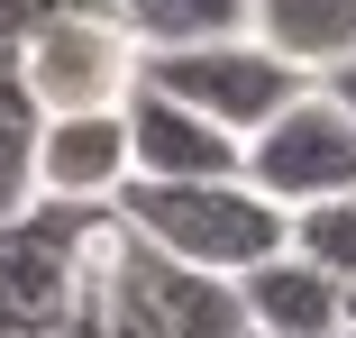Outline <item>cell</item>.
I'll return each mask as SVG.
<instances>
[{
    "mask_svg": "<svg viewBox=\"0 0 356 338\" xmlns=\"http://www.w3.org/2000/svg\"><path fill=\"white\" fill-rule=\"evenodd\" d=\"M74 10H110V0H0V46H28L46 19H74Z\"/></svg>",
    "mask_w": 356,
    "mask_h": 338,
    "instance_id": "4fadbf2b",
    "label": "cell"
},
{
    "mask_svg": "<svg viewBox=\"0 0 356 338\" xmlns=\"http://www.w3.org/2000/svg\"><path fill=\"white\" fill-rule=\"evenodd\" d=\"M238 338H265V329H238Z\"/></svg>",
    "mask_w": 356,
    "mask_h": 338,
    "instance_id": "2e32d148",
    "label": "cell"
},
{
    "mask_svg": "<svg viewBox=\"0 0 356 338\" xmlns=\"http://www.w3.org/2000/svg\"><path fill=\"white\" fill-rule=\"evenodd\" d=\"M110 211L156 256L201 265V275H229V284L247 275V265L293 247V211H274L247 174H220V183H119Z\"/></svg>",
    "mask_w": 356,
    "mask_h": 338,
    "instance_id": "7a4b0ae2",
    "label": "cell"
},
{
    "mask_svg": "<svg viewBox=\"0 0 356 338\" xmlns=\"http://www.w3.org/2000/svg\"><path fill=\"white\" fill-rule=\"evenodd\" d=\"M119 211L110 201H28V211H0V338H46L64 329L101 265H110Z\"/></svg>",
    "mask_w": 356,
    "mask_h": 338,
    "instance_id": "6da1fadb",
    "label": "cell"
},
{
    "mask_svg": "<svg viewBox=\"0 0 356 338\" xmlns=\"http://www.w3.org/2000/svg\"><path fill=\"white\" fill-rule=\"evenodd\" d=\"M338 338H356V320H347V329H338Z\"/></svg>",
    "mask_w": 356,
    "mask_h": 338,
    "instance_id": "e0dca14e",
    "label": "cell"
},
{
    "mask_svg": "<svg viewBox=\"0 0 356 338\" xmlns=\"http://www.w3.org/2000/svg\"><path fill=\"white\" fill-rule=\"evenodd\" d=\"M46 338H110V329H101V302H83L74 320H64V329H46Z\"/></svg>",
    "mask_w": 356,
    "mask_h": 338,
    "instance_id": "9a60e30c",
    "label": "cell"
},
{
    "mask_svg": "<svg viewBox=\"0 0 356 338\" xmlns=\"http://www.w3.org/2000/svg\"><path fill=\"white\" fill-rule=\"evenodd\" d=\"M137 83H156V92H174V101H192L201 119H220L229 138L247 147L256 128L293 101V92H311V74H293L274 46H256V37H210V46H156V55H137Z\"/></svg>",
    "mask_w": 356,
    "mask_h": 338,
    "instance_id": "3957f363",
    "label": "cell"
},
{
    "mask_svg": "<svg viewBox=\"0 0 356 338\" xmlns=\"http://www.w3.org/2000/svg\"><path fill=\"white\" fill-rule=\"evenodd\" d=\"M37 147H46V101L28 92L19 55L0 46V211L37 201Z\"/></svg>",
    "mask_w": 356,
    "mask_h": 338,
    "instance_id": "30bf717a",
    "label": "cell"
},
{
    "mask_svg": "<svg viewBox=\"0 0 356 338\" xmlns=\"http://www.w3.org/2000/svg\"><path fill=\"white\" fill-rule=\"evenodd\" d=\"M320 92H329V101L356 119V55H347V64H329V74H320Z\"/></svg>",
    "mask_w": 356,
    "mask_h": 338,
    "instance_id": "5bb4252c",
    "label": "cell"
},
{
    "mask_svg": "<svg viewBox=\"0 0 356 338\" xmlns=\"http://www.w3.org/2000/svg\"><path fill=\"white\" fill-rule=\"evenodd\" d=\"M247 37L274 46L293 74H329V64L356 55V0H256L247 10Z\"/></svg>",
    "mask_w": 356,
    "mask_h": 338,
    "instance_id": "9c48e42d",
    "label": "cell"
},
{
    "mask_svg": "<svg viewBox=\"0 0 356 338\" xmlns=\"http://www.w3.org/2000/svg\"><path fill=\"white\" fill-rule=\"evenodd\" d=\"M293 256H311L320 275H338L356 293V192L338 201H311V211H293Z\"/></svg>",
    "mask_w": 356,
    "mask_h": 338,
    "instance_id": "7c38bea8",
    "label": "cell"
},
{
    "mask_svg": "<svg viewBox=\"0 0 356 338\" xmlns=\"http://www.w3.org/2000/svg\"><path fill=\"white\" fill-rule=\"evenodd\" d=\"M274 211H311V201H338V192H356V119L311 83V92H293L256 138H247V165H238Z\"/></svg>",
    "mask_w": 356,
    "mask_h": 338,
    "instance_id": "277c9868",
    "label": "cell"
},
{
    "mask_svg": "<svg viewBox=\"0 0 356 338\" xmlns=\"http://www.w3.org/2000/svg\"><path fill=\"white\" fill-rule=\"evenodd\" d=\"M119 119H128V183H220L247 165V147L220 119H201L192 101H174L156 83H128Z\"/></svg>",
    "mask_w": 356,
    "mask_h": 338,
    "instance_id": "8992f818",
    "label": "cell"
},
{
    "mask_svg": "<svg viewBox=\"0 0 356 338\" xmlns=\"http://www.w3.org/2000/svg\"><path fill=\"white\" fill-rule=\"evenodd\" d=\"M119 183H128V119L119 110L46 119V147H37V192L46 201H110Z\"/></svg>",
    "mask_w": 356,
    "mask_h": 338,
    "instance_id": "ba28073f",
    "label": "cell"
},
{
    "mask_svg": "<svg viewBox=\"0 0 356 338\" xmlns=\"http://www.w3.org/2000/svg\"><path fill=\"white\" fill-rule=\"evenodd\" d=\"M119 28L137 37V55L156 46H210V37H247V10L256 0H110Z\"/></svg>",
    "mask_w": 356,
    "mask_h": 338,
    "instance_id": "8fae6325",
    "label": "cell"
},
{
    "mask_svg": "<svg viewBox=\"0 0 356 338\" xmlns=\"http://www.w3.org/2000/svg\"><path fill=\"white\" fill-rule=\"evenodd\" d=\"M19 55L28 92L46 101V119L64 110H119L128 83H137V37L119 28V10H74V19H46Z\"/></svg>",
    "mask_w": 356,
    "mask_h": 338,
    "instance_id": "5b68a950",
    "label": "cell"
},
{
    "mask_svg": "<svg viewBox=\"0 0 356 338\" xmlns=\"http://www.w3.org/2000/svg\"><path fill=\"white\" fill-rule=\"evenodd\" d=\"M238 311H247V329H265V338H338L347 320H356V293L338 284V275H320L311 256H265V265H247L238 275Z\"/></svg>",
    "mask_w": 356,
    "mask_h": 338,
    "instance_id": "52a82bcc",
    "label": "cell"
}]
</instances>
